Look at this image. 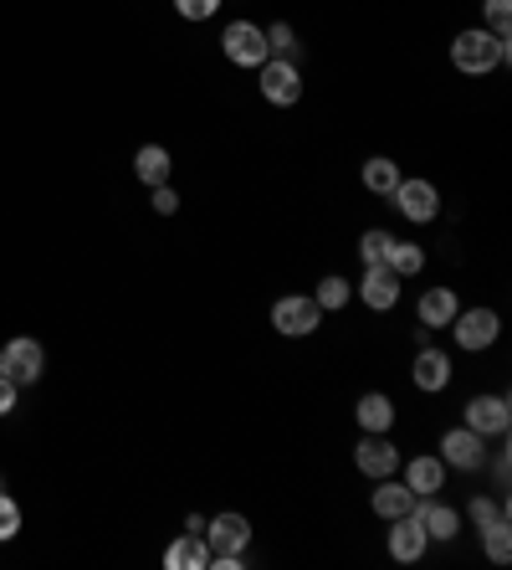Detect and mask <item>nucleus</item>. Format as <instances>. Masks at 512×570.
Returning a JSON list of instances; mask_svg holds the SVG:
<instances>
[{"mask_svg": "<svg viewBox=\"0 0 512 570\" xmlns=\"http://www.w3.org/2000/svg\"><path fill=\"white\" fill-rule=\"evenodd\" d=\"M149 206H154V216H175V211H179V191L170 181L149 185Z\"/></svg>", "mask_w": 512, "mask_h": 570, "instance_id": "obj_30", "label": "nucleus"}, {"mask_svg": "<svg viewBox=\"0 0 512 570\" xmlns=\"http://www.w3.org/2000/svg\"><path fill=\"white\" fill-rule=\"evenodd\" d=\"M164 566L170 570H205L210 566V545H205V535H179V540L164 550Z\"/></svg>", "mask_w": 512, "mask_h": 570, "instance_id": "obj_20", "label": "nucleus"}, {"mask_svg": "<svg viewBox=\"0 0 512 570\" xmlns=\"http://www.w3.org/2000/svg\"><path fill=\"white\" fill-rule=\"evenodd\" d=\"M446 473H451V467L440 463L436 452H421V458H410L405 463V488L415 498H436L440 488H446Z\"/></svg>", "mask_w": 512, "mask_h": 570, "instance_id": "obj_15", "label": "nucleus"}, {"mask_svg": "<svg viewBox=\"0 0 512 570\" xmlns=\"http://www.w3.org/2000/svg\"><path fill=\"white\" fill-rule=\"evenodd\" d=\"M359 181H364V191L369 195H390L400 185V165L390 160V154H374L364 170H359Z\"/></svg>", "mask_w": 512, "mask_h": 570, "instance_id": "obj_22", "label": "nucleus"}, {"mask_svg": "<svg viewBox=\"0 0 512 570\" xmlns=\"http://www.w3.org/2000/svg\"><path fill=\"white\" fill-rule=\"evenodd\" d=\"M384 268L400 272V278H421V272H425V247H421V241H400L395 237L390 257H384Z\"/></svg>", "mask_w": 512, "mask_h": 570, "instance_id": "obj_23", "label": "nucleus"}, {"mask_svg": "<svg viewBox=\"0 0 512 570\" xmlns=\"http://www.w3.org/2000/svg\"><path fill=\"white\" fill-rule=\"evenodd\" d=\"M415 514H421V525H425V540H456L461 535V509H451V504H440V498H421L415 504Z\"/></svg>", "mask_w": 512, "mask_h": 570, "instance_id": "obj_16", "label": "nucleus"}, {"mask_svg": "<svg viewBox=\"0 0 512 570\" xmlns=\"http://www.w3.org/2000/svg\"><path fill=\"white\" fill-rule=\"evenodd\" d=\"M492 458V483H498V494H508V467H512V452L498 448V452H487Z\"/></svg>", "mask_w": 512, "mask_h": 570, "instance_id": "obj_33", "label": "nucleus"}, {"mask_svg": "<svg viewBox=\"0 0 512 570\" xmlns=\"http://www.w3.org/2000/svg\"><path fill=\"white\" fill-rule=\"evenodd\" d=\"M21 535V504L11 494H0V545Z\"/></svg>", "mask_w": 512, "mask_h": 570, "instance_id": "obj_29", "label": "nucleus"}, {"mask_svg": "<svg viewBox=\"0 0 512 570\" xmlns=\"http://www.w3.org/2000/svg\"><path fill=\"white\" fill-rule=\"evenodd\" d=\"M446 330L456 334V345H461V349H471V355H482V349L498 345L502 319H498V309H456V319L446 324Z\"/></svg>", "mask_w": 512, "mask_h": 570, "instance_id": "obj_5", "label": "nucleus"}, {"mask_svg": "<svg viewBox=\"0 0 512 570\" xmlns=\"http://www.w3.org/2000/svg\"><path fill=\"white\" fill-rule=\"evenodd\" d=\"M390 560H400V566H415V560L425 556V525H421V514L410 509V514H400V519H390Z\"/></svg>", "mask_w": 512, "mask_h": 570, "instance_id": "obj_12", "label": "nucleus"}, {"mask_svg": "<svg viewBox=\"0 0 512 570\" xmlns=\"http://www.w3.org/2000/svg\"><path fill=\"white\" fill-rule=\"evenodd\" d=\"M390 247H395V237H390V232H380V226H369L364 237H359V257H364V268L384 262V257H390Z\"/></svg>", "mask_w": 512, "mask_h": 570, "instance_id": "obj_27", "label": "nucleus"}, {"mask_svg": "<svg viewBox=\"0 0 512 570\" xmlns=\"http://www.w3.org/2000/svg\"><path fill=\"white\" fill-rule=\"evenodd\" d=\"M175 11L185 15V21H210V15L220 11V0H175Z\"/></svg>", "mask_w": 512, "mask_h": 570, "instance_id": "obj_32", "label": "nucleus"}, {"mask_svg": "<svg viewBox=\"0 0 512 570\" xmlns=\"http://www.w3.org/2000/svg\"><path fill=\"white\" fill-rule=\"evenodd\" d=\"M446 467L456 473H477L487 463V437L471 432V427H451V432H440V452H436Z\"/></svg>", "mask_w": 512, "mask_h": 570, "instance_id": "obj_10", "label": "nucleus"}, {"mask_svg": "<svg viewBox=\"0 0 512 570\" xmlns=\"http://www.w3.org/2000/svg\"><path fill=\"white\" fill-rule=\"evenodd\" d=\"M451 355L446 349H436V345H421V355H415V365H410V380L425 390V396H436V390H446L451 386Z\"/></svg>", "mask_w": 512, "mask_h": 570, "instance_id": "obj_13", "label": "nucleus"}, {"mask_svg": "<svg viewBox=\"0 0 512 570\" xmlns=\"http://www.w3.org/2000/svg\"><path fill=\"white\" fill-rule=\"evenodd\" d=\"M395 401L384 396V390H364L359 401H353V421H359V432H390L395 427Z\"/></svg>", "mask_w": 512, "mask_h": 570, "instance_id": "obj_17", "label": "nucleus"}, {"mask_svg": "<svg viewBox=\"0 0 512 570\" xmlns=\"http://www.w3.org/2000/svg\"><path fill=\"white\" fill-rule=\"evenodd\" d=\"M15 390H21V386H15L11 376H0V417H11V411H15Z\"/></svg>", "mask_w": 512, "mask_h": 570, "instance_id": "obj_34", "label": "nucleus"}, {"mask_svg": "<svg viewBox=\"0 0 512 570\" xmlns=\"http://www.w3.org/2000/svg\"><path fill=\"white\" fill-rule=\"evenodd\" d=\"M353 467L364 473V478H395L400 473V448L390 442V432H364L359 437V448H353Z\"/></svg>", "mask_w": 512, "mask_h": 570, "instance_id": "obj_9", "label": "nucleus"}, {"mask_svg": "<svg viewBox=\"0 0 512 570\" xmlns=\"http://www.w3.org/2000/svg\"><path fill=\"white\" fill-rule=\"evenodd\" d=\"M508 421H512L508 396H471L461 427H471V432H482V437H502L508 432Z\"/></svg>", "mask_w": 512, "mask_h": 570, "instance_id": "obj_14", "label": "nucleus"}, {"mask_svg": "<svg viewBox=\"0 0 512 570\" xmlns=\"http://www.w3.org/2000/svg\"><path fill=\"white\" fill-rule=\"evenodd\" d=\"M205 545H210V566L241 570L247 566V545H251V519L247 514H216V519H205Z\"/></svg>", "mask_w": 512, "mask_h": 570, "instance_id": "obj_2", "label": "nucleus"}, {"mask_svg": "<svg viewBox=\"0 0 512 570\" xmlns=\"http://www.w3.org/2000/svg\"><path fill=\"white\" fill-rule=\"evenodd\" d=\"M508 57H512V31L471 26V31H461V36L451 42L456 73H467V77H487L492 67H508Z\"/></svg>", "mask_w": 512, "mask_h": 570, "instance_id": "obj_1", "label": "nucleus"}, {"mask_svg": "<svg viewBox=\"0 0 512 570\" xmlns=\"http://www.w3.org/2000/svg\"><path fill=\"white\" fill-rule=\"evenodd\" d=\"M262 31H266V57H293V52H297V31L287 26V21H277V26H262Z\"/></svg>", "mask_w": 512, "mask_h": 570, "instance_id": "obj_28", "label": "nucleus"}, {"mask_svg": "<svg viewBox=\"0 0 512 570\" xmlns=\"http://www.w3.org/2000/svg\"><path fill=\"white\" fill-rule=\"evenodd\" d=\"M487 31H508L512 26V0H482Z\"/></svg>", "mask_w": 512, "mask_h": 570, "instance_id": "obj_31", "label": "nucleus"}, {"mask_svg": "<svg viewBox=\"0 0 512 570\" xmlns=\"http://www.w3.org/2000/svg\"><path fill=\"white\" fill-rule=\"evenodd\" d=\"M46 370V349L31 340V334H21V340H11V345H0V376H11L15 386H36Z\"/></svg>", "mask_w": 512, "mask_h": 570, "instance_id": "obj_8", "label": "nucleus"}, {"mask_svg": "<svg viewBox=\"0 0 512 570\" xmlns=\"http://www.w3.org/2000/svg\"><path fill=\"white\" fill-rule=\"evenodd\" d=\"M400 272H390L384 262H374V268H364V278H359V303L364 309H374V314H390L400 303Z\"/></svg>", "mask_w": 512, "mask_h": 570, "instance_id": "obj_11", "label": "nucleus"}, {"mask_svg": "<svg viewBox=\"0 0 512 570\" xmlns=\"http://www.w3.org/2000/svg\"><path fill=\"white\" fill-rule=\"evenodd\" d=\"M220 52H226V62L257 73V67L266 62V31L257 26V21H231V26L220 31Z\"/></svg>", "mask_w": 512, "mask_h": 570, "instance_id": "obj_6", "label": "nucleus"}, {"mask_svg": "<svg viewBox=\"0 0 512 570\" xmlns=\"http://www.w3.org/2000/svg\"><path fill=\"white\" fill-rule=\"evenodd\" d=\"M456 309H461V303H456V288H425L421 303H415V314H421L425 330H446L456 319Z\"/></svg>", "mask_w": 512, "mask_h": 570, "instance_id": "obj_18", "label": "nucleus"}, {"mask_svg": "<svg viewBox=\"0 0 512 570\" xmlns=\"http://www.w3.org/2000/svg\"><path fill=\"white\" fill-rule=\"evenodd\" d=\"M272 330L282 340H307V334L323 330V309L313 293H287V299L272 303Z\"/></svg>", "mask_w": 512, "mask_h": 570, "instance_id": "obj_3", "label": "nucleus"}, {"mask_svg": "<svg viewBox=\"0 0 512 570\" xmlns=\"http://www.w3.org/2000/svg\"><path fill=\"white\" fill-rule=\"evenodd\" d=\"M369 504H374V514H380V519H400V514H410L415 509V504H421V498L410 494L405 488V478H380V488H374V498H369Z\"/></svg>", "mask_w": 512, "mask_h": 570, "instance_id": "obj_19", "label": "nucleus"}, {"mask_svg": "<svg viewBox=\"0 0 512 570\" xmlns=\"http://www.w3.org/2000/svg\"><path fill=\"white\" fill-rule=\"evenodd\" d=\"M384 201H395V211L405 216V222H415V226H425V222H436L440 216V191L431 181H421V175H415V181L400 175V185L384 195Z\"/></svg>", "mask_w": 512, "mask_h": 570, "instance_id": "obj_7", "label": "nucleus"}, {"mask_svg": "<svg viewBox=\"0 0 512 570\" xmlns=\"http://www.w3.org/2000/svg\"><path fill=\"white\" fill-rule=\"evenodd\" d=\"M467 519L477 525V535H482V529H492V525H502V519H508V504H502V498H492V494H477L467 504Z\"/></svg>", "mask_w": 512, "mask_h": 570, "instance_id": "obj_25", "label": "nucleus"}, {"mask_svg": "<svg viewBox=\"0 0 512 570\" xmlns=\"http://www.w3.org/2000/svg\"><path fill=\"white\" fill-rule=\"evenodd\" d=\"M170 170H175V160H170L164 144H144V150L133 154V175H139L144 185H164L170 181Z\"/></svg>", "mask_w": 512, "mask_h": 570, "instance_id": "obj_21", "label": "nucleus"}, {"mask_svg": "<svg viewBox=\"0 0 512 570\" xmlns=\"http://www.w3.org/2000/svg\"><path fill=\"white\" fill-rule=\"evenodd\" d=\"M482 545H487V560H492V566H508V556H512V525L508 519L482 529Z\"/></svg>", "mask_w": 512, "mask_h": 570, "instance_id": "obj_26", "label": "nucleus"}, {"mask_svg": "<svg viewBox=\"0 0 512 570\" xmlns=\"http://www.w3.org/2000/svg\"><path fill=\"white\" fill-rule=\"evenodd\" d=\"M318 309L323 314H338V309H349V299H353V283L349 278H338V272H328V278H318Z\"/></svg>", "mask_w": 512, "mask_h": 570, "instance_id": "obj_24", "label": "nucleus"}, {"mask_svg": "<svg viewBox=\"0 0 512 570\" xmlns=\"http://www.w3.org/2000/svg\"><path fill=\"white\" fill-rule=\"evenodd\" d=\"M257 88H262V98L272 108H293L303 98V67L293 57H266L257 67Z\"/></svg>", "mask_w": 512, "mask_h": 570, "instance_id": "obj_4", "label": "nucleus"}]
</instances>
